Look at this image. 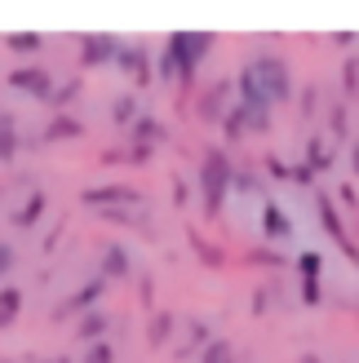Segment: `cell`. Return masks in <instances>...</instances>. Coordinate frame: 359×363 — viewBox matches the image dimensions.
Listing matches in <instances>:
<instances>
[{"instance_id":"1","label":"cell","mask_w":359,"mask_h":363,"mask_svg":"<svg viewBox=\"0 0 359 363\" xmlns=\"http://www.w3.org/2000/svg\"><path fill=\"white\" fill-rule=\"evenodd\" d=\"M236 102L244 106H266V111H275L280 102L293 98V71L284 58L275 53H258V58H248L236 76Z\"/></svg>"},{"instance_id":"2","label":"cell","mask_w":359,"mask_h":363,"mask_svg":"<svg viewBox=\"0 0 359 363\" xmlns=\"http://www.w3.org/2000/svg\"><path fill=\"white\" fill-rule=\"evenodd\" d=\"M213 45H218V40H213L209 31H173L169 40H165V49H160V53L177 67V89H191L195 84V71L204 67V58L213 53Z\"/></svg>"},{"instance_id":"3","label":"cell","mask_w":359,"mask_h":363,"mask_svg":"<svg viewBox=\"0 0 359 363\" xmlns=\"http://www.w3.org/2000/svg\"><path fill=\"white\" fill-rule=\"evenodd\" d=\"M200 199H204V217H222V204H226V191L236 186V164L222 147H209L200 155Z\"/></svg>"},{"instance_id":"4","label":"cell","mask_w":359,"mask_h":363,"mask_svg":"<svg viewBox=\"0 0 359 363\" xmlns=\"http://www.w3.org/2000/svg\"><path fill=\"white\" fill-rule=\"evenodd\" d=\"M80 204L94 208V213H111V208H142V204H147V195H142L138 186H120V182H111V186L80 191Z\"/></svg>"},{"instance_id":"5","label":"cell","mask_w":359,"mask_h":363,"mask_svg":"<svg viewBox=\"0 0 359 363\" xmlns=\"http://www.w3.org/2000/svg\"><path fill=\"white\" fill-rule=\"evenodd\" d=\"M315 213H319V226H324V235L346 252L355 266H359V244L350 240V230H346V222H342V213H337V199L324 195V191H315Z\"/></svg>"},{"instance_id":"6","label":"cell","mask_w":359,"mask_h":363,"mask_svg":"<svg viewBox=\"0 0 359 363\" xmlns=\"http://www.w3.org/2000/svg\"><path fill=\"white\" fill-rule=\"evenodd\" d=\"M222 133H226V142H240L248 133H271V111H266V106H244V102H236L226 111V120H222Z\"/></svg>"},{"instance_id":"7","label":"cell","mask_w":359,"mask_h":363,"mask_svg":"<svg viewBox=\"0 0 359 363\" xmlns=\"http://www.w3.org/2000/svg\"><path fill=\"white\" fill-rule=\"evenodd\" d=\"M9 89H13V94L35 98V102H49V98H53V89H58V80H53L45 67L27 62V67H13V71H9Z\"/></svg>"},{"instance_id":"8","label":"cell","mask_w":359,"mask_h":363,"mask_svg":"<svg viewBox=\"0 0 359 363\" xmlns=\"http://www.w3.org/2000/svg\"><path fill=\"white\" fill-rule=\"evenodd\" d=\"M120 49H124V40H116L111 31H89V35H80V67H106V62H116L120 58Z\"/></svg>"},{"instance_id":"9","label":"cell","mask_w":359,"mask_h":363,"mask_svg":"<svg viewBox=\"0 0 359 363\" xmlns=\"http://www.w3.org/2000/svg\"><path fill=\"white\" fill-rule=\"evenodd\" d=\"M231 94H236V80H218V84H209L200 98H195V116H200L204 124H222L226 111L236 102H231Z\"/></svg>"},{"instance_id":"10","label":"cell","mask_w":359,"mask_h":363,"mask_svg":"<svg viewBox=\"0 0 359 363\" xmlns=\"http://www.w3.org/2000/svg\"><path fill=\"white\" fill-rule=\"evenodd\" d=\"M102 293H106V279H102V275H94L89 284H80L76 293H71V297L58 306V311H53V319L62 323V319H80V315H89V311H98Z\"/></svg>"},{"instance_id":"11","label":"cell","mask_w":359,"mask_h":363,"mask_svg":"<svg viewBox=\"0 0 359 363\" xmlns=\"http://www.w3.org/2000/svg\"><path fill=\"white\" fill-rule=\"evenodd\" d=\"M124 142H129V147H165L169 142V124L165 120H155V116H138L129 129H124Z\"/></svg>"},{"instance_id":"12","label":"cell","mask_w":359,"mask_h":363,"mask_svg":"<svg viewBox=\"0 0 359 363\" xmlns=\"http://www.w3.org/2000/svg\"><path fill=\"white\" fill-rule=\"evenodd\" d=\"M262 240L266 244H289L293 240V222L275 199H262Z\"/></svg>"},{"instance_id":"13","label":"cell","mask_w":359,"mask_h":363,"mask_svg":"<svg viewBox=\"0 0 359 363\" xmlns=\"http://www.w3.org/2000/svg\"><path fill=\"white\" fill-rule=\"evenodd\" d=\"M98 275H102L106 284L129 279V275H133V257H129V248H124V244H106V248H102V262H98Z\"/></svg>"},{"instance_id":"14","label":"cell","mask_w":359,"mask_h":363,"mask_svg":"<svg viewBox=\"0 0 359 363\" xmlns=\"http://www.w3.org/2000/svg\"><path fill=\"white\" fill-rule=\"evenodd\" d=\"M116 67L124 71V76H133L138 84H151V76H155V67H151V58H147V49H142V45H124Z\"/></svg>"},{"instance_id":"15","label":"cell","mask_w":359,"mask_h":363,"mask_svg":"<svg viewBox=\"0 0 359 363\" xmlns=\"http://www.w3.org/2000/svg\"><path fill=\"white\" fill-rule=\"evenodd\" d=\"M76 138H84V120L80 116H71V111H62V116H49V124L40 129V142H76Z\"/></svg>"},{"instance_id":"16","label":"cell","mask_w":359,"mask_h":363,"mask_svg":"<svg viewBox=\"0 0 359 363\" xmlns=\"http://www.w3.org/2000/svg\"><path fill=\"white\" fill-rule=\"evenodd\" d=\"M45 213H49V195H45V191H31V195L23 199V204L13 208V217H9V222H13V230H31V226L40 222Z\"/></svg>"},{"instance_id":"17","label":"cell","mask_w":359,"mask_h":363,"mask_svg":"<svg viewBox=\"0 0 359 363\" xmlns=\"http://www.w3.org/2000/svg\"><path fill=\"white\" fill-rule=\"evenodd\" d=\"M106 333H111V315H106V311H89V315L76 319V341H84V346L106 341Z\"/></svg>"},{"instance_id":"18","label":"cell","mask_w":359,"mask_h":363,"mask_svg":"<svg viewBox=\"0 0 359 363\" xmlns=\"http://www.w3.org/2000/svg\"><path fill=\"white\" fill-rule=\"evenodd\" d=\"M173 328H177V315H173V311H155V315L147 319V346H151V350L169 346V341H173Z\"/></svg>"},{"instance_id":"19","label":"cell","mask_w":359,"mask_h":363,"mask_svg":"<svg viewBox=\"0 0 359 363\" xmlns=\"http://www.w3.org/2000/svg\"><path fill=\"white\" fill-rule=\"evenodd\" d=\"M18 315H23V288H18V284H5V288H0V333L13 328Z\"/></svg>"},{"instance_id":"20","label":"cell","mask_w":359,"mask_h":363,"mask_svg":"<svg viewBox=\"0 0 359 363\" xmlns=\"http://www.w3.org/2000/svg\"><path fill=\"white\" fill-rule=\"evenodd\" d=\"M23 151V138H18V120L0 116V164H13V155Z\"/></svg>"},{"instance_id":"21","label":"cell","mask_w":359,"mask_h":363,"mask_svg":"<svg viewBox=\"0 0 359 363\" xmlns=\"http://www.w3.org/2000/svg\"><path fill=\"white\" fill-rule=\"evenodd\" d=\"M5 49L18 53V58H35V53L45 49V35H35V31H13V35H5Z\"/></svg>"},{"instance_id":"22","label":"cell","mask_w":359,"mask_h":363,"mask_svg":"<svg viewBox=\"0 0 359 363\" xmlns=\"http://www.w3.org/2000/svg\"><path fill=\"white\" fill-rule=\"evenodd\" d=\"M302 164H306V169H311L315 177L333 169V151L324 147V138H311V142H306V160H302Z\"/></svg>"},{"instance_id":"23","label":"cell","mask_w":359,"mask_h":363,"mask_svg":"<svg viewBox=\"0 0 359 363\" xmlns=\"http://www.w3.org/2000/svg\"><path fill=\"white\" fill-rule=\"evenodd\" d=\"M187 240H191V248H195V257H200L204 266H213V270H218V266H226V252H222V248H213V244L204 240L200 230H187Z\"/></svg>"},{"instance_id":"24","label":"cell","mask_w":359,"mask_h":363,"mask_svg":"<svg viewBox=\"0 0 359 363\" xmlns=\"http://www.w3.org/2000/svg\"><path fill=\"white\" fill-rule=\"evenodd\" d=\"M138 116H142V111H138V98H133V94H120V98L111 102V124H116V129H129Z\"/></svg>"},{"instance_id":"25","label":"cell","mask_w":359,"mask_h":363,"mask_svg":"<svg viewBox=\"0 0 359 363\" xmlns=\"http://www.w3.org/2000/svg\"><path fill=\"white\" fill-rule=\"evenodd\" d=\"M319 275H324V257L311 248V252H297V279L306 284H319Z\"/></svg>"},{"instance_id":"26","label":"cell","mask_w":359,"mask_h":363,"mask_svg":"<svg viewBox=\"0 0 359 363\" xmlns=\"http://www.w3.org/2000/svg\"><path fill=\"white\" fill-rule=\"evenodd\" d=\"M200 363H236V346H231V341H222V337H213L209 346L200 350Z\"/></svg>"},{"instance_id":"27","label":"cell","mask_w":359,"mask_h":363,"mask_svg":"<svg viewBox=\"0 0 359 363\" xmlns=\"http://www.w3.org/2000/svg\"><path fill=\"white\" fill-rule=\"evenodd\" d=\"M76 98H80V80H62L58 89H53V98H49V106H53V111L62 116V111H67V106L76 102Z\"/></svg>"},{"instance_id":"28","label":"cell","mask_w":359,"mask_h":363,"mask_svg":"<svg viewBox=\"0 0 359 363\" xmlns=\"http://www.w3.org/2000/svg\"><path fill=\"white\" fill-rule=\"evenodd\" d=\"M244 262H248V266H266V270H284V257H280L275 248H248Z\"/></svg>"},{"instance_id":"29","label":"cell","mask_w":359,"mask_h":363,"mask_svg":"<svg viewBox=\"0 0 359 363\" xmlns=\"http://www.w3.org/2000/svg\"><path fill=\"white\" fill-rule=\"evenodd\" d=\"M76 363H116V346L111 341H94V346H84V354Z\"/></svg>"},{"instance_id":"30","label":"cell","mask_w":359,"mask_h":363,"mask_svg":"<svg viewBox=\"0 0 359 363\" xmlns=\"http://www.w3.org/2000/svg\"><path fill=\"white\" fill-rule=\"evenodd\" d=\"M342 89H346V98H359V58H346V67H342Z\"/></svg>"},{"instance_id":"31","label":"cell","mask_w":359,"mask_h":363,"mask_svg":"<svg viewBox=\"0 0 359 363\" xmlns=\"http://www.w3.org/2000/svg\"><path fill=\"white\" fill-rule=\"evenodd\" d=\"M328 133H333V138H346V102H333V111H328Z\"/></svg>"},{"instance_id":"32","label":"cell","mask_w":359,"mask_h":363,"mask_svg":"<svg viewBox=\"0 0 359 363\" xmlns=\"http://www.w3.org/2000/svg\"><path fill=\"white\" fill-rule=\"evenodd\" d=\"M13 266H18V252H13V244H0V288H5V279L13 275Z\"/></svg>"},{"instance_id":"33","label":"cell","mask_w":359,"mask_h":363,"mask_svg":"<svg viewBox=\"0 0 359 363\" xmlns=\"http://www.w3.org/2000/svg\"><path fill=\"white\" fill-rule=\"evenodd\" d=\"M297 293H302V306H324V288H319V284H306V279H302Z\"/></svg>"},{"instance_id":"34","label":"cell","mask_w":359,"mask_h":363,"mask_svg":"<svg viewBox=\"0 0 359 363\" xmlns=\"http://www.w3.org/2000/svg\"><path fill=\"white\" fill-rule=\"evenodd\" d=\"M236 191L258 195V191H262V177H258V173H240V169H236Z\"/></svg>"},{"instance_id":"35","label":"cell","mask_w":359,"mask_h":363,"mask_svg":"<svg viewBox=\"0 0 359 363\" xmlns=\"http://www.w3.org/2000/svg\"><path fill=\"white\" fill-rule=\"evenodd\" d=\"M266 173H271V177H280V182H293V164H284V160H266Z\"/></svg>"},{"instance_id":"36","label":"cell","mask_w":359,"mask_h":363,"mask_svg":"<svg viewBox=\"0 0 359 363\" xmlns=\"http://www.w3.org/2000/svg\"><path fill=\"white\" fill-rule=\"evenodd\" d=\"M253 311H258V315L271 311V288H258V293H253Z\"/></svg>"},{"instance_id":"37","label":"cell","mask_w":359,"mask_h":363,"mask_svg":"<svg viewBox=\"0 0 359 363\" xmlns=\"http://www.w3.org/2000/svg\"><path fill=\"white\" fill-rule=\"evenodd\" d=\"M293 182H297V186H311V182H315V173H311L306 164H293Z\"/></svg>"},{"instance_id":"38","label":"cell","mask_w":359,"mask_h":363,"mask_svg":"<svg viewBox=\"0 0 359 363\" xmlns=\"http://www.w3.org/2000/svg\"><path fill=\"white\" fill-rule=\"evenodd\" d=\"M337 195H342V204H346V208H359V199H355V186H346V182H342V191H337Z\"/></svg>"},{"instance_id":"39","label":"cell","mask_w":359,"mask_h":363,"mask_svg":"<svg viewBox=\"0 0 359 363\" xmlns=\"http://www.w3.org/2000/svg\"><path fill=\"white\" fill-rule=\"evenodd\" d=\"M315 111V89H306V98H302V116H311Z\"/></svg>"},{"instance_id":"40","label":"cell","mask_w":359,"mask_h":363,"mask_svg":"<svg viewBox=\"0 0 359 363\" xmlns=\"http://www.w3.org/2000/svg\"><path fill=\"white\" fill-rule=\"evenodd\" d=\"M350 164H355V177H359V147H350Z\"/></svg>"},{"instance_id":"41","label":"cell","mask_w":359,"mask_h":363,"mask_svg":"<svg viewBox=\"0 0 359 363\" xmlns=\"http://www.w3.org/2000/svg\"><path fill=\"white\" fill-rule=\"evenodd\" d=\"M0 363H13V359H0Z\"/></svg>"}]
</instances>
